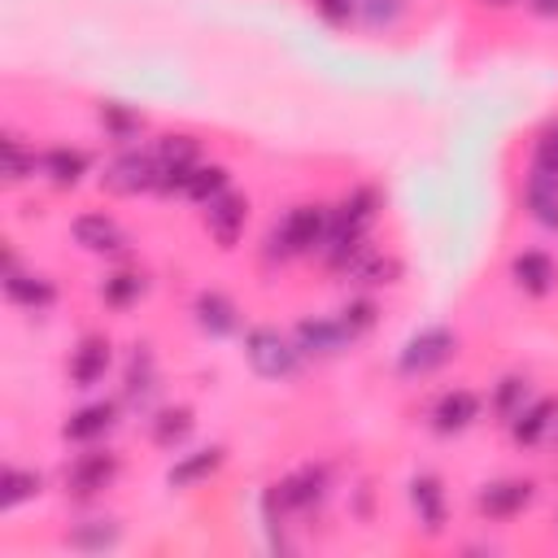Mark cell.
<instances>
[{
	"mask_svg": "<svg viewBox=\"0 0 558 558\" xmlns=\"http://www.w3.org/2000/svg\"><path fill=\"white\" fill-rule=\"evenodd\" d=\"M327 227H331V209L327 205H292L262 240V262H292V257H310L323 253L327 244Z\"/></svg>",
	"mask_w": 558,
	"mask_h": 558,
	"instance_id": "6da1fadb",
	"label": "cell"
},
{
	"mask_svg": "<svg viewBox=\"0 0 558 558\" xmlns=\"http://www.w3.org/2000/svg\"><path fill=\"white\" fill-rule=\"evenodd\" d=\"M244 357L262 379H292L301 371V349L279 327H248L244 331Z\"/></svg>",
	"mask_w": 558,
	"mask_h": 558,
	"instance_id": "7a4b0ae2",
	"label": "cell"
},
{
	"mask_svg": "<svg viewBox=\"0 0 558 558\" xmlns=\"http://www.w3.org/2000/svg\"><path fill=\"white\" fill-rule=\"evenodd\" d=\"M453 353H458V336H453L449 327H423V331H414V336L401 344V353H397V375H401V379H427V375H436L440 366H449Z\"/></svg>",
	"mask_w": 558,
	"mask_h": 558,
	"instance_id": "3957f363",
	"label": "cell"
},
{
	"mask_svg": "<svg viewBox=\"0 0 558 558\" xmlns=\"http://www.w3.org/2000/svg\"><path fill=\"white\" fill-rule=\"evenodd\" d=\"M118 471H122V458H118L109 445H87V449L74 453L70 466H65V493H70L74 501H92V497H100L105 488H113Z\"/></svg>",
	"mask_w": 558,
	"mask_h": 558,
	"instance_id": "277c9868",
	"label": "cell"
},
{
	"mask_svg": "<svg viewBox=\"0 0 558 558\" xmlns=\"http://www.w3.org/2000/svg\"><path fill=\"white\" fill-rule=\"evenodd\" d=\"M157 174H161V166H157V153L153 148H126V153H118L105 170H100V183L113 192V196H140V192H157Z\"/></svg>",
	"mask_w": 558,
	"mask_h": 558,
	"instance_id": "5b68a950",
	"label": "cell"
},
{
	"mask_svg": "<svg viewBox=\"0 0 558 558\" xmlns=\"http://www.w3.org/2000/svg\"><path fill=\"white\" fill-rule=\"evenodd\" d=\"M532 497H536V484L532 480L506 475V480H493V484H484L475 493V510L488 523H510V519H519L532 506Z\"/></svg>",
	"mask_w": 558,
	"mask_h": 558,
	"instance_id": "8992f818",
	"label": "cell"
},
{
	"mask_svg": "<svg viewBox=\"0 0 558 558\" xmlns=\"http://www.w3.org/2000/svg\"><path fill=\"white\" fill-rule=\"evenodd\" d=\"M292 344L301 349V357L310 362H327V357H340L344 349H353V336L340 327V318H301L292 327Z\"/></svg>",
	"mask_w": 558,
	"mask_h": 558,
	"instance_id": "52a82bcc",
	"label": "cell"
},
{
	"mask_svg": "<svg viewBox=\"0 0 558 558\" xmlns=\"http://www.w3.org/2000/svg\"><path fill=\"white\" fill-rule=\"evenodd\" d=\"M109 366H113V344H109V336L87 331V336L74 344L65 371H70V384H74V388H96Z\"/></svg>",
	"mask_w": 558,
	"mask_h": 558,
	"instance_id": "ba28073f",
	"label": "cell"
},
{
	"mask_svg": "<svg viewBox=\"0 0 558 558\" xmlns=\"http://www.w3.org/2000/svg\"><path fill=\"white\" fill-rule=\"evenodd\" d=\"M244 222H248V201L235 192H222L218 201L205 205V231L218 248H235L244 235Z\"/></svg>",
	"mask_w": 558,
	"mask_h": 558,
	"instance_id": "9c48e42d",
	"label": "cell"
},
{
	"mask_svg": "<svg viewBox=\"0 0 558 558\" xmlns=\"http://www.w3.org/2000/svg\"><path fill=\"white\" fill-rule=\"evenodd\" d=\"M70 235H74L78 248L100 253V257H113V253L126 248V231H122V222L109 218V214H78V218L70 222Z\"/></svg>",
	"mask_w": 558,
	"mask_h": 558,
	"instance_id": "30bf717a",
	"label": "cell"
},
{
	"mask_svg": "<svg viewBox=\"0 0 558 558\" xmlns=\"http://www.w3.org/2000/svg\"><path fill=\"white\" fill-rule=\"evenodd\" d=\"M510 279L523 296H549L558 288V266L545 248H523L510 257Z\"/></svg>",
	"mask_w": 558,
	"mask_h": 558,
	"instance_id": "8fae6325",
	"label": "cell"
},
{
	"mask_svg": "<svg viewBox=\"0 0 558 558\" xmlns=\"http://www.w3.org/2000/svg\"><path fill=\"white\" fill-rule=\"evenodd\" d=\"M4 296H9L13 305L31 310V314H44V310L57 305V283L44 279V275H35V270H22V266L13 262V266H4Z\"/></svg>",
	"mask_w": 558,
	"mask_h": 558,
	"instance_id": "7c38bea8",
	"label": "cell"
},
{
	"mask_svg": "<svg viewBox=\"0 0 558 558\" xmlns=\"http://www.w3.org/2000/svg\"><path fill=\"white\" fill-rule=\"evenodd\" d=\"M427 418H432V432L436 436H458V432H466L480 418V397L471 388H449V392L436 397V405H432Z\"/></svg>",
	"mask_w": 558,
	"mask_h": 558,
	"instance_id": "4fadbf2b",
	"label": "cell"
},
{
	"mask_svg": "<svg viewBox=\"0 0 558 558\" xmlns=\"http://www.w3.org/2000/svg\"><path fill=\"white\" fill-rule=\"evenodd\" d=\"M113 427H118V401H92V405L74 410V414L61 423V436L74 440V445H96V440H105Z\"/></svg>",
	"mask_w": 558,
	"mask_h": 558,
	"instance_id": "5bb4252c",
	"label": "cell"
},
{
	"mask_svg": "<svg viewBox=\"0 0 558 558\" xmlns=\"http://www.w3.org/2000/svg\"><path fill=\"white\" fill-rule=\"evenodd\" d=\"M157 362H153V349L148 344H135L131 362H126V375H122V401L126 405H140L148 414L153 397H157Z\"/></svg>",
	"mask_w": 558,
	"mask_h": 558,
	"instance_id": "9a60e30c",
	"label": "cell"
},
{
	"mask_svg": "<svg viewBox=\"0 0 558 558\" xmlns=\"http://www.w3.org/2000/svg\"><path fill=\"white\" fill-rule=\"evenodd\" d=\"M506 427H510V440H514V445L536 449V445L558 427V405H554V401H545V397H532V401H527V405H523Z\"/></svg>",
	"mask_w": 558,
	"mask_h": 558,
	"instance_id": "2e32d148",
	"label": "cell"
},
{
	"mask_svg": "<svg viewBox=\"0 0 558 558\" xmlns=\"http://www.w3.org/2000/svg\"><path fill=\"white\" fill-rule=\"evenodd\" d=\"M410 506H414V514H418V523H423L427 536H440L445 532L449 506H445V484L436 475L423 471V475L410 480Z\"/></svg>",
	"mask_w": 558,
	"mask_h": 558,
	"instance_id": "e0dca14e",
	"label": "cell"
},
{
	"mask_svg": "<svg viewBox=\"0 0 558 558\" xmlns=\"http://www.w3.org/2000/svg\"><path fill=\"white\" fill-rule=\"evenodd\" d=\"M87 170H92V157H87L83 148L52 144V148L39 153V174H44L52 187H78Z\"/></svg>",
	"mask_w": 558,
	"mask_h": 558,
	"instance_id": "ac0fdd59",
	"label": "cell"
},
{
	"mask_svg": "<svg viewBox=\"0 0 558 558\" xmlns=\"http://www.w3.org/2000/svg\"><path fill=\"white\" fill-rule=\"evenodd\" d=\"M192 314H196V327H201L205 336H214V340L240 331V310H235V301H231L227 292H214V288L196 292Z\"/></svg>",
	"mask_w": 558,
	"mask_h": 558,
	"instance_id": "d6986e66",
	"label": "cell"
},
{
	"mask_svg": "<svg viewBox=\"0 0 558 558\" xmlns=\"http://www.w3.org/2000/svg\"><path fill=\"white\" fill-rule=\"evenodd\" d=\"M222 462H227V449H222V445L192 449V453H183V458H174V462H170L166 484H170V488H196V484H205Z\"/></svg>",
	"mask_w": 558,
	"mask_h": 558,
	"instance_id": "ffe728a7",
	"label": "cell"
},
{
	"mask_svg": "<svg viewBox=\"0 0 558 558\" xmlns=\"http://www.w3.org/2000/svg\"><path fill=\"white\" fill-rule=\"evenodd\" d=\"M523 205H527L532 222H541L545 231H558V179L554 174L532 170L523 183Z\"/></svg>",
	"mask_w": 558,
	"mask_h": 558,
	"instance_id": "44dd1931",
	"label": "cell"
},
{
	"mask_svg": "<svg viewBox=\"0 0 558 558\" xmlns=\"http://www.w3.org/2000/svg\"><path fill=\"white\" fill-rule=\"evenodd\" d=\"M532 401V388H527V375L523 371H510V375H501L497 384H493V397H488V414L506 427L523 405Z\"/></svg>",
	"mask_w": 558,
	"mask_h": 558,
	"instance_id": "7402d4cb",
	"label": "cell"
},
{
	"mask_svg": "<svg viewBox=\"0 0 558 558\" xmlns=\"http://www.w3.org/2000/svg\"><path fill=\"white\" fill-rule=\"evenodd\" d=\"M192 410L187 405H166V410H157L153 418H148V436H153V445L157 449H179L187 436H192Z\"/></svg>",
	"mask_w": 558,
	"mask_h": 558,
	"instance_id": "603a6c76",
	"label": "cell"
},
{
	"mask_svg": "<svg viewBox=\"0 0 558 558\" xmlns=\"http://www.w3.org/2000/svg\"><path fill=\"white\" fill-rule=\"evenodd\" d=\"M0 161H4V183L9 187H17V183H26L31 174H39V153L22 140V135H4L0 140Z\"/></svg>",
	"mask_w": 558,
	"mask_h": 558,
	"instance_id": "cb8c5ba5",
	"label": "cell"
},
{
	"mask_svg": "<svg viewBox=\"0 0 558 558\" xmlns=\"http://www.w3.org/2000/svg\"><path fill=\"white\" fill-rule=\"evenodd\" d=\"M39 488H44V475L39 471H26V466L9 462L4 475H0V510H17L22 501L39 497Z\"/></svg>",
	"mask_w": 558,
	"mask_h": 558,
	"instance_id": "d4e9b609",
	"label": "cell"
},
{
	"mask_svg": "<svg viewBox=\"0 0 558 558\" xmlns=\"http://www.w3.org/2000/svg\"><path fill=\"white\" fill-rule=\"evenodd\" d=\"M100 131H105V140H113V144H135L140 140V131H144V118L131 109V105H118V100H109V105H100Z\"/></svg>",
	"mask_w": 558,
	"mask_h": 558,
	"instance_id": "484cf974",
	"label": "cell"
},
{
	"mask_svg": "<svg viewBox=\"0 0 558 558\" xmlns=\"http://www.w3.org/2000/svg\"><path fill=\"white\" fill-rule=\"evenodd\" d=\"M144 292H148V279H144L140 270H113V275H105V283H100V301H105L109 310H131Z\"/></svg>",
	"mask_w": 558,
	"mask_h": 558,
	"instance_id": "4316f807",
	"label": "cell"
},
{
	"mask_svg": "<svg viewBox=\"0 0 558 558\" xmlns=\"http://www.w3.org/2000/svg\"><path fill=\"white\" fill-rule=\"evenodd\" d=\"M227 183H231V174H227V166H218V161H201L196 170H192V179H187V201H196V205H209V201H218L222 192H227Z\"/></svg>",
	"mask_w": 558,
	"mask_h": 558,
	"instance_id": "83f0119b",
	"label": "cell"
},
{
	"mask_svg": "<svg viewBox=\"0 0 558 558\" xmlns=\"http://www.w3.org/2000/svg\"><path fill=\"white\" fill-rule=\"evenodd\" d=\"M70 549H87V554H100V549H113L118 541H122V527L113 523V519H87V523H78L70 536Z\"/></svg>",
	"mask_w": 558,
	"mask_h": 558,
	"instance_id": "f1b7e54d",
	"label": "cell"
},
{
	"mask_svg": "<svg viewBox=\"0 0 558 558\" xmlns=\"http://www.w3.org/2000/svg\"><path fill=\"white\" fill-rule=\"evenodd\" d=\"M336 318H340V327L357 340V336H366V331H375V323H379V310H375V301L371 296H349L340 310H336Z\"/></svg>",
	"mask_w": 558,
	"mask_h": 558,
	"instance_id": "f546056e",
	"label": "cell"
},
{
	"mask_svg": "<svg viewBox=\"0 0 558 558\" xmlns=\"http://www.w3.org/2000/svg\"><path fill=\"white\" fill-rule=\"evenodd\" d=\"M357 17L371 31H392L405 17V0H357Z\"/></svg>",
	"mask_w": 558,
	"mask_h": 558,
	"instance_id": "4dcf8cb0",
	"label": "cell"
},
{
	"mask_svg": "<svg viewBox=\"0 0 558 558\" xmlns=\"http://www.w3.org/2000/svg\"><path fill=\"white\" fill-rule=\"evenodd\" d=\"M532 170L558 179V122H549V126L536 135V144H532Z\"/></svg>",
	"mask_w": 558,
	"mask_h": 558,
	"instance_id": "1f68e13d",
	"label": "cell"
},
{
	"mask_svg": "<svg viewBox=\"0 0 558 558\" xmlns=\"http://www.w3.org/2000/svg\"><path fill=\"white\" fill-rule=\"evenodd\" d=\"M310 4L327 26H349L357 17V0H310Z\"/></svg>",
	"mask_w": 558,
	"mask_h": 558,
	"instance_id": "d6a6232c",
	"label": "cell"
},
{
	"mask_svg": "<svg viewBox=\"0 0 558 558\" xmlns=\"http://www.w3.org/2000/svg\"><path fill=\"white\" fill-rule=\"evenodd\" d=\"M536 17H558V0H523Z\"/></svg>",
	"mask_w": 558,
	"mask_h": 558,
	"instance_id": "836d02e7",
	"label": "cell"
},
{
	"mask_svg": "<svg viewBox=\"0 0 558 558\" xmlns=\"http://www.w3.org/2000/svg\"><path fill=\"white\" fill-rule=\"evenodd\" d=\"M480 4H493V9H510L514 0H480Z\"/></svg>",
	"mask_w": 558,
	"mask_h": 558,
	"instance_id": "e575fe53",
	"label": "cell"
}]
</instances>
